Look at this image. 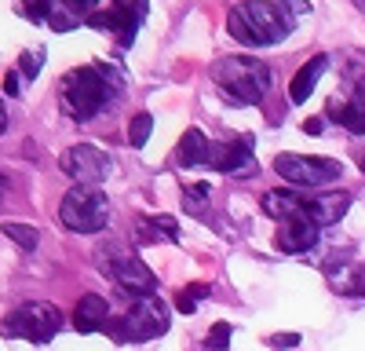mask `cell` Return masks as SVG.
<instances>
[{"label":"cell","mask_w":365,"mask_h":351,"mask_svg":"<svg viewBox=\"0 0 365 351\" xmlns=\"http://www.w3.org/2000/svg\"><path fill=\"white\" fill-rule=\"evenodd\" d=\"M292 19L285 15V8L278 0H249V4H237L227 15V34L237 44H249V48H263V44H278L289 37Z\"/></svg>","instance_id":"1"},{"label":"cell","mask_w":365,"mask_h":351,"mask_svg":"<svg viewBox=\"0 0 365 351\" xmlns=\"http://www.w3.org/2000/svg\"><path fill=\"white\" fill-rule=\"evenodd\" d=\"M120 88V77L106 66H81L66 77V88H63V103L70 110L73 121H91L103 103Z\"/></svg>","instance_id":"2"},{"label":"cell","mask_w":365,"mask_h":351,"mask_svg":"<svg viewBox=\"0 0 365 351\" xmlns=\"http://www.w3.org/2000/svg\"><path fill=\"white\" fill-rule=\"evenodd\" d=\"M212 81L220 84V92L234 103H263V96L270 92V70L259 63V58L249 55H227L212 66Z\"/></svg>","instance_id":"3"},{"label":"cell","mask_w":365,"mask_h":351,"mask_svg":"<svg viewBox=\"0 0 365 351\" xmlns=\"http://www.w3.org/2000/svg\"><path fill=\"white\" fill-rule=\"evenodd\" d=\"M58 220L73 234H96L110 220V201L96 187H70L63 205H58Z\"/></svg>","instance_id":"4"},{"label":"cell","mask_w":365,"mask_h":351,"mask_svg":"<svg viewBox=\"0 0 365 351\" xmlns=\"http://www.w3.org/2000/svg\"><path fill=\"white\" fill-rule=\"evenodd\" d=\"M113 340H154L161 333H168V307L158 300V297H139V304L125 315V318H106V326H103Z\"/></svg>","instance_id":"5"},{"label":"cell","mask_w":365,"mask_h":351,"mask_svg":"<svg viewBox=\"0 0 365 351\" xmlns=\"http://www.w3.org/2000/svg\"><path fill=\"white\" fill-rule=\"evenodd\" d=\"M58 326H63V311L48 300H29L19 311H11L4 322H0V333L4 337H22L29 344H48Z\"/></svg>","instance_id":"6"},{"label":"cell","mask_w":365,"mask_h":351,"mask_svg":"<svg viewBox=\"0 0 365 351\" xmlns=\"http://www.w3.org/2000/svg\"><path fill=\"white\" fill-rule=\"evenodd\" d=\"M274 172L282 176L285 183L292 187H325V183H336L344 176V165L336 158H303V154H278L274 158Z\"/></svg>","instance_id":"7"},{"label":"cell","mask_w":365,"mask_h":351,"mask_svg":"<svg viewBox=\"0 0 365 351\" xmlns=\"http://www.w3.org/2000/svg\"><path fill=\"white\" fill-rule=\"evenodd\" d=\"M58 168H63L77 187H96L113 172V158L103 154L99 146H91V143H77V146L58 154Z\"/></svg>","instance_id":"8"},{"label":"cell","mask_w":365,"mask_h":351,"mask_svg":"<svg viewBox=\"0 0 365 351\" xmlns=\"http://www.w3.org/2000/svg\"><path fill=\"white\" fill-rule=\"evenodd\" d=\"M208 165L230 172V176H256V158H252V136L234 139V143H212L208 146Z\"/></svg>","instance_id":"9"},{"label":"cell","mask_w":365,"mask_h":351,"mask_svg":"<svg viewBox=\"0 0 365 351\" xmlns=\"http://www.w3.org/2000/svg\"><path fill=\"white\" fill-rule=\"evenodd\" d=\"M106 271L128 292H135V297H154L158 292V275L150 271L139 256H117L113 263H106Z\"/></svg>","instance_id":"10"},{"label":"cell","mask_w":365,"mask_h":351,"mask_svg":"<svg viewBox=\"0 0 365 351\" xmlns=\"http://www.w3.org/2000/svg\"><path fill=\"white\" fill-rule=\"evenodd\" d=\"M318 238H322V230H318V223L307 220V213H299L278 227V249L282 253H307L318 245Z\"/></svg>","instance_id":"11"},{"label":"cell","mask_w":365,"mask_h":351,"mask_svg":"<svg viewBox=\"0 0 365 351\" xmlns=\"http://www.w3.org/2000/svg\"><path fill=\"white\" fill-rule=\"evenodd\" d=\"M351 205V194L347 190H329V194H314V198H303V213H307L311 223L318 227H329L336 223Z\"/></svg>","instance_id":"12"},{"label":"cell","mask_w":365,"mask_h":351,"mask_svg":"<svg viewBox=\"0 0 365 351\" xmlns=\"http://www.w3.org/2000/svg\"><path fill=\"white\" fill-rule=\"evenodd\" d=\"M106 300L99 297V292H88V297H81L77 311H73V330L77 333H99L106 326Z\"/></svg>","instance_id":"13"},{"label":"cell","mask_w":365,"mask_h":351,"mask_svg":"<svg viewBox=\"0 0 365 351\" xmlns=\"http://www.w3.org/2000/svg\"><path fill=\"white\" fill-rule=\"evenodd\" d=\"M88 26L106 29V34H117V37H120V44H132V41H135V19L128 15V8L96 11V15H88Z\"/></svg>","instance_id":"14"},{"label":"cell","mask_w":365,"mask_h":351,"mask_svg":"<svg viewBox=\"0 0 365 351\" xmlns=\"http://www.w3.org/2000/svg\"><path fill=\"white\" fill-rule=\"evenodd\" d=\"M329 70V55H314L307 66H303L296 77H292V88H289V99L292 103H307V96L314 92V84L322 81V73Z\"/></svg>","instance_id":"15"},{"label":"cell","mask_w":365,"mask_h":351,"mask_svg":"<svg viewBox=\"0 0 365 351\" xmlns=\"http://www.w3.org/2000/svg\"><path fill=\"white\" fill-rule=\"evenodd\" d=\"M263 213L285 223V220L303 213V198L292 194V190H270V194H263Z\"/></svg>","instance_id":"16"},{"label":"cell","mask_w":365,"mask_h":351,"mask_svg":"<svg viewBox=\"0 0 365 351\" xmlns=\"http://www.w3.org/2000/svg\"><path fill=\"white\" fill-rule=\"evenodd\" d=\"M208 139H205V132L201 128H187L182 132V139H179V165H201V161H208Z\"/></svg>","instance_id":"17"},{"label":"cell","mask_w":365,"mask_h":351,"mask_svg":"<svg viewBox=\"0 0 365 351\" xmlns=\"http://www.w3.org/2000/svg\"><path fill=\"white\" fill-rule=\"evenodd\" d=\"M329 117H332L336 125H344L347 132L365 136V110H358L354 103L347 106V103H336V99H332V103H329Z\"/></svg>","instance_id":"18"},{"label":"cell","mask_w":365,"mask_h":351,"mask_svg":"<svg viewBox=\"0 0 365 351\" xmlns=\"http://www.w3.org/2000/svg\"><path fill=\"white\" fill-rule=\"evenodd\" d=\"M0 230H4L8 234V238L19 245V249H26V253H34L37 245H41V230L34 227V223H4V227H0Z\"/></svg>","instance_id":"19"},{"label":"cell","mask_w":365,"mask_h":351,"mask_svg":"<svg viewBox=\"0 0 365 351\" xmlns=\"http://www.w3.org/2000/svg\"><path fill=\"white\" fill-rule=\"evenodd\" d=\"M150 132H154V117L150 113H132V121H128V143L135 146H146V139H150Z\"/></svg>","instance_id":"20"},{"label":"cell","mask_w":365,"mask_h":351,"mask_svg":"<svg viewBox=\"0 0 365 351\" xmlns=\"http://www.w3.org/2000/svg\"><path fill=\"white\" fill-rule=\"evenodd\" d=\"M182 209L194 213V216H205V213H208V187H205V183L190 187L187 194H182Z\"/></svg>","instance_id":"21"},{"label":"cell","mask_w":365,"mask_h":351,"mask_svg":"<svg viewBox=\"0 0 365 351\" xmlns=\"http://www.w3.org/2000/svg\"><path fill=\"white\" fill-rule=\"evenodd\" d=\"M230 333H234V330L227 326V322H216V326L208 330V337H205V347H208V351H227V347H230Z\"/></svg>","instance_id":"22"},{"label":"cell","mask_w":365,"mask_h":351,"mask_svg":"<svg viewBox=\"0 0 365 351\" xmlns=\"http://www.w3.org/2000/svg\"><path fill=\"white\" fill-rule=\"evenodd\" d=\"M146 223L158 230V238L165 234L168 242H179V227H175V220H172V216H154V220H146Z\"/></svg>","instance_id":"23"},{"label":"cell","mask_w":365,"mask_h":351,"mask_svg":"<svg viewBox=\"0 0 365 351\" xmlns=\"http://www.w3.org/2000/svg\"><path fill=\"white\" fill-rule=\"evenodd\" d=\"M22 4H26V15L37 19V22H44L51 15V0H22Z\"/></svg>","instance_id":"24"},{"label":"cell","mask_w":365,"mask_h":351,"mask_svg":"<svg viewBox=\"0 0 365 351\" xmlns=\"http://www.w3.org/2000/svg\"><path fill=\"white\" fill-rule=\"evenodd\" d=\"M19 66H22V77H37L41 55H37V51H22V55H19Z\"/></svg>","instance_id":"25"},{"label":"cell","mask_w":365,"mask_h":351,"mask_svg":"<svg viewBox=\"0 0 365 351\" xmlns=\"http://www.w3.org/2000/svg\"><path fill=\"white\" fill-rule=\"evenodd\" d=\"M278 4L285 8V15L296 22V19H303V15H311V4L307 0H278Z\"/></svg>","instance_id":"26"},{"label":"cell","mask_w":365,"mask_h":351,"mask_svg":"<svg viewBox=\"0 0 365 351\" xmlns=\"http://www.w3.org/2000/svg\"><path fill=\"white\" fill-rule=\"evenodd\" d=\"M270 347H278V351L299 347V333H278V337H270Z\"/></svg>","instance_id":"27"},{"label":"cell","mask_w":365,"mask_h":351,"mask_svg":"<svg viewBox=\"0 0 365 351\" xmlns=\"http://www.w3.org/2000/svg\"><path fill=\"white\" fill-rule=\"evenodd\" d=\"M347 292H358V297H365V263L347 278Z\"/></svg>","instance_id":"28"},{"label":"cell","mask_w":365,"mask_h":351,"mask_svg":"<svg viewBox=\"0 0 365 351\" xmlns=\"http://www.w3.org/2000/svg\"><path fill=\"white\" fill-rule=\"evenodd\" d=\"M175 307H179L182 315H194V307H197V300L190 297V292H187V289H182V292H179V297H175Z\"/></svg>","instance_id":"29"},{"label":"cell","mask_w":365,"mask_h":351,"mask_svg":"<svg viewBox=\"0 0 365 351\" xmlns=\"http://www.w3.org/2000/svg\"><path fill=\"white\" fill-rule=\"evenodd\" d=\"M187 292H190V297H194V300H201V297H208V292H212V289H208L205 282H194V285H187Z\"/></svg>","instance_id":"30"},{"label":"cell","mask_w":365,"mask_h":351,"mask_svg":"<svg viewBox=\"0 0 365 351\" xmlns=\"http://www.w3.org/2000/svg\"><path fill=\"white\" fill-rule=\"evenodd\" d=\"M4 92H8V96H19V73H15V70L4 77Z\"/></svg>","instance_id":"31"},{"label":"cell","mask_w":365,"mask_h":351,"mask_svg":"<svg viewBox=\"0 0 365 351\" xmlns=\"http://www.w3.org/2000/svg\"><path fill=\"white\" fill-rule=\"evenodd\" d=\"M354 106H358V110H365V77L354 84Z\"/></svg>","instance_id":"32"},{"label":"cell","mask_w":365,"mask_h":351,"mask_svg":"<svg viewBox=\"0 0 365 351\" xmlns=\"http://www.w3.org/2000/svg\"><path fill=\"white\" fill-rule=\"evenodd\" d=\"M303 128H307L311 136H318V132L325 128V121H322V117H311V121H307V125H303Z\"/></svg>","instance_id":"33"},{"label":"cell","mask_w":365,"mask_h":351,"mask_svg":"<svg viewBox=\"0 0 365 351\" xmlns=\"http://www.w3.org/2000/svg\"><path fill=\"white\" fill-rule=\"evenodd\" d=\"M4 128H8V113H4V103H0V136H4Z\"/></svg>","instance_id":"34"},{"label":"cell","mask_w":365,"mask_h":351,"mask_svg":"<svg viewBox=\"0 0 365 351\" xmlns=\"http://www.w3.org/2000/svg\"><path fill=\"white\" fill-rule=\"evenodd\" d=\"M354 4H358V8H361V11H365V0H354Z\"/></svg>","instance_id":"35"},{"label":"cell","mask_w":365,"mask_h":351,"mask_svg":"<svg viewBox=\"0 0 365 351\" xmlns=\"http://www.w3.org/2000/svg\"><path fill=\"white\" fill-rule=\"evenodd\" d=\"M0 194H4V180H0Z\"/></svg>","instance_id":"36"},{"label":"cell","mask_w":365,"mask_h":351,"mask_svg":"<svg viewBox=\"0 0 365 351\" xmlns=\"http://www.w3.org/2000/svg\"><path fill=\"white\" fill-rule=\"evenodd\" d=\"M361 168H365V158H361Z\"/></svg>","instance_id":"37"}]
</instances>
